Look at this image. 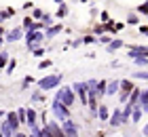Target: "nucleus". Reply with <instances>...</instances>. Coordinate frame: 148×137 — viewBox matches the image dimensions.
Instances as JSON below:
<instances>
[{"label": "nucleus", "mask_w": 148, "mask_h": 137, "mask_svg": "<svg viewBox=\"0 0 148 137\" xmlns=\"http://www.w3.org/2000/svg\"><path fill=\"white\" fill-rule=\"evenodd\" d=\"M51 112H53V118H57V122H64V120H70L72 118L70 108L64 106L62 101L55 99V97H53V101H51Z\"/></svg>", "instance_id": "nucleus-1"}, {"label": "nucleus", "mask_w": 148, "mask_h": 137, "mask_svg": "<svg viewBox=\"0 0 148 137\" xmlns=\"http://www.w3.org/2000/svg\"><path fill=\"white\" fill-rule=\"evenodd\" d=\"M62 78H64L62 74H51V76H45V78L36 80V87L40 89V91H53V89H57V87H59Z\"/></svg>", "instance_id": "nucleus-2"}, {"label": "nucleus", "mask_w": 148, "mask_h": 137, "mask_svg": "<svg viewBox=\"0 0 148 137\" xmlns=\"http://www.w3.org/2000/svg\"><path fill=\"white\" fill-rule=\"evenodd\" d=\"M55 99H59L64 106L72 108L74 104H76V93H74V89H70V87H62V89H57Z\"/></svg>", "instance_id": "nucleus-3"}, {"label": "nucleus", "mask_w": 148, "mask_h": 137, "mask_svg": "<svg viewBox=\"0 0 148 137\" xmlns=\"http://www.w3.org/2000/svg\"><path fill=\"white\" fill-rule=\"evenodd\" d=\"M42 40H45V34H40V30H28L25 32V44H28L30 51L38 49Z\"/></svg>", "instance_id": "nucleus-4"}, {"label": "nucleus", "mask_w": 148, "mask_h": 137, "mask_svg": "<svg viewBox=\"0 0 148 137\" xmlns=\"http://www.w3.org/2000/svg\"><path fill=\"white\" fill-rule=\"evenodd\" d=\"M72 89H74V93H76V97L80 99V104L89 106V89H87V82H74Z\"/></svg>", "instance_id": "nucleus-5"}, {"label": "nucleus", "mask_w": 148, "mask_h": 137, "mask_svg": "<svg viewBox=\"0 0 148 137\" xmlns=\"http://www.w3.org/2000/svg\"><path fill=\"white\" fill-rule=\"evenodd\" d=\"M127 122H129V118L123 114V110H121V108H116V110L112 112V116H110L108 125H110L112 129H116V127H121V125H127Z\"/></svg>", "instance_id": "nucleus-6"}, {"label": "nucleus", "mask_w": 148, "mask_h": 137, "mask_svg": "<svg viewBox=\"0 0 148 137\" xmlns=\"http://www.w3.org/2000/svg\"><path fill=\"white\" fill-rule=\"evenodd\" d=\"M62 129H64L66 137H78V127H76V122H74L72 118L70 120H64L62 122Z\"/></svg>", "instance_id": "nucleus-7"}, {"label": "nucleus", "mask_w": 148, "mask_h": 137, "mask_svg": "<svg viewBox=\"0 0 148 137\" xmlns=\"http://www.w3.org/2000/svg\"><path fill=\"white\" fill-rule=\"evenodd\" d=\"M129 57L133 59V57H148V46H144V44H136V46H131L129 49Z\"/></svg>", "instance_id": "nucleus-8"}, {"label": "nucleus", "mask_w": 148, "mask_h": 137, "mask_svg": "<svg viewBox=\"0 0 148 137\" xmlns=\"http://www.w3.org/2000/svg\"><path fill=\"white\" fill-rule=\"evenodd\" d=\"M23 34H25V32H23V27H15V30H11V32L4 36V40H9V42H17V40L25 38Z\"/></svg>", "instance_id": "nucleus-9"}, {"label": "nucleus", "mask_w": 148, "mask_h": 137, "mask_svg": "<svg viewBox=\"0 0 148 137\" xmlns=\"http://www.w3.org/2000/svg\"><path fill=\"white\" fill-rule=\"evenodd\" d=\"M47 125H49L51 137H66V133H64V129H62V125H59V122L51 120V122H47Z\"/></svg>", "instance_id": "nucleus-10"}, {"label": "nucleus", "mask_w": 148, "mask_h": 137, "mask_svg": "<svg viewBox=\"0 0 148 137\" xmlns=\"http://www.w3.org/2000/svg\"><path fill=\"white\" fill-rule=\"evenodd\" d=\"M0 133H2L4 137H15L17 131L9 125V120H6V118H2V122H0Z\"/></svg>", "instance_id": "nucleus-11"}, {"label": "nucleus", "mask_w": 148, "mask_h": 137, "mask_svg": "<svg viewBox=\"0 0 148 137\" xmlns=\"http://www.w3.org/2000/svg\"><path fill=\"white\" fill-rule=\"evenodd\" d=\"M6 120H9V125L15 129V131H19V125H21V120H19L17 112H9V114H6Z\"/></svg>", "instance_id": "nucleus-12"}, {"label": "nucleus", "mask_w": 148, "mask_h": 137, "mask_svg": "<svg viewBox=\"0 0 148 137\" xmlns=\"http://www.w3.org/2000/svg\"><path fill=\"white\" fill-rule=\"evenodd\" d=\"M97 118L102 120V122H108L110 120V112H108V108H106V104H99V108H97Z\"/></svg>", "instance_id": "nucleus-13"}, {"label": "nucleus", "mask_w": 148, "mask_h": 137, "mask_svg": "<svg viewBox=\"0 0 148 137\" xmlns=\"http://www.w3.org/2000/svg\"><path fill=\"white\" fill-rule=\"evenodd\" d=\"M62 30H64V27L59 25V23H57V25H49V27L45 30V38H55V36H57V34L62 32Z\"/></svg>", "instance_id": "nucleus-14"}, {"label": "nucleus", "mask_w": 148, "mask_h": 137, "mask_svg": "<svg viewBox=\"0 0 148 137\" xmlns=\"http://www.w3.org/2000/svg\"><path fill=\"white\" fill-rule=\"evenodd\" d=\"M140 95H142V89L136 87V89L131 91V95H129V104H131V106H138V104H140Z\"/></svg>", "instance_id": "nucleus-15"}, {"label": "nucleus", "mask_w": 148, "mask_h": 137, "mask_svg": "<svg viewBox=\"0 0 148 137\" xmlns=\"http://www.w3.org/2000/svg\"><path fill=\"white\" fill-rule=\"evenodd\" d=\"M142 116H144V110H142V106H136V108H133V112H131V122H136V125H138V122H140V118H142Z\"/></svg>", "instance_id": "nucleus-16"}, {"label": "nucleus", "mask_w": 148, "mask_h": 137, "mask_svg": "<svg viewBox=\"0 0 148 137\" xmlns=\"http://www.w3.org/2000/svg\"><path fill=\"white\" fill-rule=\"evenodd\" d=\"M121 46H123V40H110V44H106V51L108 53H116Z\"/></svg>", "instance_id": "nucleus-17"}, {"label": "nucleus", "mask_w": 148, "mask_h": 137, "mask_svg": "<svg viewBox=\"0 0 148 137\" xmlns=\"http://www.w3.org/2000/svg\"><path fill=\"white\" fill-rule=\"evenodd\" d=\"M119 89H121V80H112V82H108V95H114V93H119Z\"/></svg>", "instance_id": "nucleus-18"}, {"label": "nucleus", "mask_w": 148, "mask_h": 137, "mask_svg": "<svg viewBox=\"0 0 148 137\" xmlns=\"http://www.w3.org/2000/svg\"><path fill=\"white\" fill-rule=\"evenodd\" d=\"M140 106H142L144 112H148V89H144L142 95H140Z\"/></svg>", "instance_id": "nucleus-19"}, {"label": "nucleus", "mask_w": 148, "mask_h": 137, "mask_svg": "<svg viewBox=\"0 0 148 137\" xmlns=\"http://www.w3.org/2000/svg\"><path fill=\"white\" fill-rule=\"evenodd\" d=\"M25 122H28V127H34L36 125V112L32 108H28V118H25Z\"/></svg>", "instance_id": "nucleus-20"}, {"label": "nucleus", "mask_w": 148, "mask_h": 137, "mask_svg": "<svg viewBox=\"0 0 148 137\" xmlns=\"http://www.w3.org/2000/svg\"><path fill=\"white\" fill-rule=\"evenodd\" d=\"M106 91H108V82H106V80H99V82H97V95L102 97V95H106Z\"/></svg>", "instance_id": "nucleus-21"}, {"label": "nucleus", "mask_w": 148, "mask_h": 137, "mask_svg": "<svg viewBox=\"0 0 148 137\" xmlns=\"http://www.w3.org/2000/svg\"><path fill=\"white\" fill-rule=\"evenodd\" d=\"M9 61H11L9 53H6V51H2V53H0V67H6V65H9Z\"/></svg>", "instance_id": "nucleus-22"}, {"label": "nucleus", "mask_w": 148, "mask_h": 137, "mask_svg": "<svg viewBox=\"0 0 148 137\" xmlns=\"http://www.w3.org/2000/svg\"><path fill=\"white\" fill-rule=\"evenodd\" d=\"M32 27H34V17H25L23 19V30L28 32V30H32Z\"/></svg>", "instance_id": "nucleus-23"}, {"label": "nucleus", "mask_w": 148, "mask_h": 137, "mask_svg": "<svg viewBox=\"0 0 148 137\" xmlns=\"http://www.w3.org/2000/svg\"><path fill=\"white\" fill-rule=\"evenodd\" d=\"M13 15V9H6V11H0V23L2 21H6V19H9Z\"/></svg>", "instance_id": "nucleus-24"}, {"label": "nucleus", "mask_w": 148, "mask_h": 137, "mask_svg": "<svg viewBox=\"0 0 148 137\" xmlns=\"http://www.w3.org/2000/svg\"><path fill=\"white\" fill-rule=\"evenodd\" d=\"M133 61H136V65H140V67L148 65V57H133Z\"/></svg>", "instance_id": "nucleus-25"}, {"label": "nucleus", "mask_w": 148, "mask_h": 137, "mask_svg": "<svg viewBox=\"0 0 148 137\" xmlns=\"http://www.w3.org/2000/svg\"><path fill=\"white\" fill-rule=\"evenodd\" d=\"M127 23H129V25H138L140 23V17L136 15V13H131V15L127 17Z\"/></svg>", "instance_id": "nucleus-26"}, {"label": "nucleus", "mask_w": 148, "mask_h": 137, "mask_svg": "<svg viewBox=\"0 0 148 137\" xmlns=\"http://www.w3.org/2000/svg\"><path fill=\"white\" fill-rule=\"evenodd\" d=\"M131 76L136 80H148V72H133Z\"/></svg>", "instance_id": "nucleus-27"}, {"label": "nucleus", "mask_w": 148, "mask_h": 137, "mask_svg": "<svg viewBox=\"0 0 148 137\" xmlns=\"http://www.w3.org/2000/svg\"><path fill=\"white\" fill-rule=\"evenodd\" d=\"M51 65H53V61L51 59H45V61H40V63H38V70H49Z\"/></svg>", "instance_id": "nucleus-28"}, {"label": "nucleus", "mask_w": 148, "mask_h": 137, "mask_svg": "<svg viewBox=\"0 0 148 137\" xmlns=\"http://www.w3.org/2000/svg\"><path fill=\"white\" fill-rule=\"evenodd\" d=\"M17 116H19V120H21V122H25V118H28V110H25V108H19V110H17Z\"/></svg>", "instance_id": "nucleus-29"}, {"label": "nucleus", "mask_w": 148, "mask_h": 137, "mask_svg": "<svg viewBox=\"0 0 148 137\" xmlns=\"http://www.w3.org/2000/svg\"><path fill=\"white\" fill-rule=\"evenodd\" d=\"M32 101H45V97H42V91H40V89L32 93Z\"/></svg>", "instance_id": "nucleus-30"}, {"label": "nucleus", "mask_w": 148, "mask_h": 137, "mask_svg": "<svg viewBox=\"0 0 148 137\" xmlns=\"http://www.w3.org/2000/svg\"><path fill=\"white\" fill-rule=\"evenodd\" d=\"M38 137H51V131H49V125H45L42 129H40V133H38Z\"/></svg>", "instance_id": "nucleus-31"}, {"label": "nucleus", "mask_w": 148, "mask_h": 137, "mask_svg": "<svg viewBox=\"0 0 148 137\" xmlns=\"http://www.w3.org/2000/svg\"><path fill=\"white\" fill-rule=\"evenodd\" d=\"M66 13H68V6H66V4H59V11H57L55 17H66Z\"/></svg>", "instance_id": "nucleus-32"}, {"label": "nucleus", "mask_w": 148, "mask_h": 137, "mask_svg": "<svg viewBox=\"0 0 148 137\" xmlns=\"http://www.w3.org/2000/svg\"><path fill=\"white\" fill-rule=\"evenodd\" d=\"M34 19H38V21H42V17H45V11H40V9H34V15H32Z\"/></svg>", "instance_id": "nucleus-33"}, {"label": "nucleus", "mask_w": 148, "mask_h": 137, "mask_svg": "<svg viewBox=\"0 0 148 137\" xmlns=\"http://www.w3.org/2000/svg\"><path fill=\"white\" fill-rule=\"evenodd\" d=\"M45 53H47V49H42V46H38V49L32 51V55H34V57H42Z\"/></svg>", "instance_id": "nucleus-34"}, {"label": "nucleus", "mask_w": 148, "mask_h": 137, "mask_svg": "<svg viewBox=\"0 0 148 137\" xmlns=\"http://www.w3.org/2000/svg\"><path fill=\"white\" fill-rule=\"evenodd\" d=\"M32 82H34V78H32V76H25V78H23V85H21V89L25 91V89H28V87L32 85Z\"/></svg>", "instance_id": "nucleus-35"}, {"label": "nucleus", "mask_w": 148, "mask_h": 137, "mask_svg": "<svg viewBox=\"0 0 148 137\" xmlns=\"http://www.w3.org/2000/svg\"><path fill=\"white\" fill-rule=\"evenodd\" d=\"M15 65H17V63H15V59H11V61H9V65H6V72L11 74L13 70H15Z\"/></svg>", "instance_id": "nucleus-36"}, {"label": "nucleus", "mask_w": 148, "mask_h": 137, "mask_svg": "<svg viewBox=\"0 0 148 137\" xmlns=\"http://www.w3.org/2000/svg\"><path fill=\"white\" fill-rule=\"evenodd\" d=\"M138 13H148V2L140 4V6H138Z\"/></svg>", "instance_id": "nucleus-37"}, {"label": "nucleus", "mask_w": 148, "mask_h": 137, "mask_svg": "<svg viewBox=\"0 0 148 137\" xmlns=\"http://www.w3.org/2000/svg\"><path fill=\"white\" fill-rule=\"evenodd\" d=\"M42 23H45V25H51V15H49V13H45V17H42Z\"/></svg>", "instance_id": "nucleus-38"}, {"label": "nucleus", "mask_w": 148, "mask_h": 137, "mask_svg": "<svg viewBox=\"0 0 148 137\" xmlns=\"http://www.w3.org/2000/svg\"><path fill=\"white\" fill-rule=\"evenodd\" d=\"M83 42H85V44H89V42H95V36H85V38H83Z\"/></svg>", "instance_id": "nucleus-39"}, {"label": "nucleus", "mask_w": 148, "mask_h": 137, "mask_svg": "<svg viewBox=\"0 0 148 137\" xmlns=\"http://www.w3.org/2000/svg\"><path fill=\"white\" fill-rule=\"evenodd\" d=\"M102 21H104V23H108V21H110V15H108V13H106V11L102 13Z\"/></svg>", "instance_id": "nucleus-40"}, {"label": "nucleus", "mask_w": 148, "mask_h": 137, "mask_svg": "<svg viewBox=\"0 0 148 137\" xmlns=\"http://www.w3.org/2000/svg\"><path fill=\"white\" fill-rule=\"evenodd\" d=\"M99 42H102V44H110V38L108 36H102V38H99Z\"/></svg>", "instance_id": "nucleus-41"}, {"label": "nucleus", "mask_w": 148, "mask_h": 137, "mask_svg": "<svg viewBox=\"0 0 148 137\" xmlns=\"http://www.w3.org/2000/svg\"><path fill=\"white\" fill-rule=\"evenodd\" d=\"M140 32H142L144 36H148V27H146V25H140Z\"/></svg>", "instance_id": "nucleus-42"}, {"label": "nucleus", "mask_w": 148, "mask_h": 137, "mask_svg": "<svg viewBox=\"0 0 148 137\" xmlns=\"http://www.w3.org/2000/svg\"><path fill=\"white\" fill-rule=\"evenodd\" d=\"M15 137H28V135H25V133H21V131H17V133H15Z\"/></svg>", "instance_id": "nucleus-43"}, {"label": "nucleus", "mask_w": 148, "mask_h": 137, "mask_svg": "<svg viewBox=\"0 0 148 137\" xmlns=\"http://www.w3.org/2000/svg\"><path fill=\"white\" fill-rule=\"evenodd\" d=\"M2 34H4V27H2V25H0V38H4V36H2Z\"/></svg>", "instance_id": "nucleus-44"}, {"label": "nucleus", "mask_w": 148, "mask_h": 137, "mask_svg": "<svg viewBox=\"0 0 148 137\" xmlns=\"http://www.w3.org/2000/svg\"><path fill=\"white\" fill-rule=\"evenodd\" d=\"M142 133H144V135H146V137H148V125H146V127H144V131H142Z\"/></svg>", "instance_id": "nucleus-45"}, {"label": "nucleus", "mask_w": 148, "mask_h": 137, "mask_svg": "<svg viewBox=\"0 0 148 137\" xmlns=\"http://www.w3.org/2000/svg\"><path fill=\"white\" fill-rule=\"evenodd\" d=\"M4 116H6V112H2V110H0V120H2Z\"/></svg>", "instance_id": "nucleus-46"}, {"label": "nucleus", "mask_w": 148, "mask_h": 137, "mask_svg": "<svg viewBox=\"0 0 148 137\" xmlns=\"http://www.w3.org/2000/svg\"><path fill=\"white\" fill-rule=\"evenodd\" d=\"M2 40H4V38H0V53H2Z\"/></svg>", "instance_id": "nucleus-47"}, {"label": "nucleus", "mask_w": 148, "mask_h": 137, "mask_svg": "<svg viewBox=\"0 0 148 137\" xmlns=\"http://www.w3.org/2000/svg\"><path fill=\"white\" fill-rule=\"evenodd\" d=\"M53 2H57V4H64V0H53Z\"/></svg>", "instance_id": "nucleus-48"}, {"label": "nucleus", "mask_w": 148, "mask_h": 137, "mask_svg": "<svg viewBox=\"0 0 148 137\" xmlns=\"http://www.w3.org/2000/svg\"><path fill=\"white\" fill-rule=\"evenodd\" d=\"M80 2H87V0H80Z\"/></svg>", "instance_id": "nucleus-49"}, {"label": "nucleus", "mask_w": 148, "mask_h": 137, "mask_svg": "<svg viewBox=\"0 0 148 137\" xmlns=\"http://www.w3.org/2000/svg\"><path fill=\"white\" fill-rule=\"evenodd\" d=\"M146 17H148V13H146Z\"/></svg>", "instance_id": "nucleus-50"}]
</instances>
